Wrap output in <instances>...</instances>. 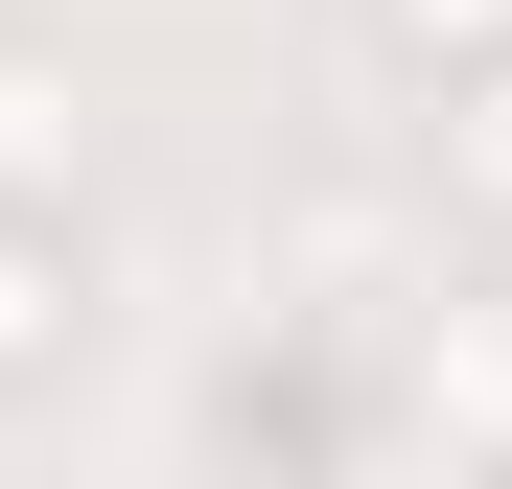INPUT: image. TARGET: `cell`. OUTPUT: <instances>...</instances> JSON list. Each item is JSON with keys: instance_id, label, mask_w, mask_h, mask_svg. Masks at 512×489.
Here are the masks:
<instances>
[{"instance_id": "cell-1", "label": "cell", "mask_w": 512, "mask_h": 489, "mask_svg": "<svg viewBox=\"0 0 512 489\" xmlns=\"http://www.w3.org/2000/svg\"><path fill=\"white\" fill-rule=\"evenodd\" d=\"M70 350H94V233L70 210H0V396H47Z\"/></svg>"}, {"instance_id": "cell-5", "label": "cell", "mask_w": 512, "mask_h": 489, "mask_svg": "<svg viewBox=\"0 0 512 489\" xmlns=\"http://www.w3.org/2000/svg\"><path fill=\"white\" fill-rule=\"evenodd\" d=\"M373 47L396 70H466V47H512V0H373Z\"/></svg>"}, {"instance_id": "cell-4", "label": "cell", "mask_w": 512, "mask_h": 489, "mask_svg": "<svg viewBox=\"0 0 512 489\" xmlns=\"http://www.w3.org/2000/svg\"><path fill=\"white\" fill-rule=\"evenodd\" d=\"M419 163H443V210H466V233H512V47L419 70Z\"/></svg>"}, {"instance_id": "cell-3", "label": "cell", "mask_w": 512, "mask_h": 489, "mask_svg": "<svg viewBox=\"0 0 512 489\" xmlns=\"http://www.w3.org/2000/svg\"><path fill=\"white\" fill-rule=\"evenodd\" d=\"M94 187V94H70V47L0 24V210H70Z\"/></svg>"}, {"instance_id": "cell-2", "label": "cell", "mask_w": 512, "mask_h": 489, "mask_svg": "<svg viewBox=\"0 0 512 489\" xmlns=\"http://www.w3.org/2000/svg\"><path fill=\"white\" fill-rule=\"evenodd\" d=\"M396 396H419V443H466V466H512V303H419V350H396Z\"/></svg>"}]
</instances>
